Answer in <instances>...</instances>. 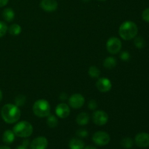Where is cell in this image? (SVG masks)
Listing matches in <instances>:
<instances>
[{
  "label": "cell",
  "mask_w": 149,
  "mask_h": 149,
  "mask_svg": "<svg viewBox=\"0 0 149 149\" xmlns=\"http://www.w3.org/2000/svg\"><path fill=\"white\" fill-rule=\"evenodd\" d=\"M13 131L16 136L25 138H29L32 135L33 128L30 122H26V121H21L20 122H17L13 127Z\"/></svg>",
  "instance_id": "cell-3"
},
{
  "label": "cell",
  "mask_w": 149,
  "mask_h": 149,
  "mask_svg": "<svg viewBox=\"0 0 149 149\" xmlns=\"http://www.w3.org/2000/svg\"><path fill=\"white\" fill-rule=\"evenodd\" d=\"M47 125L50 128L56 127L58 125V120L56 116L55 115L49 114L47 116Z\"/></svg>",
  "instance_id": "cell-20"
},
{
  "label": "cell",
  "mask_w": 149,
  "mask_h": 149,
  "mask_svg": "<svg viewBox=\"0 0 149 149\" xmlns=\"http://www.w3.org/2000/svg\"><path fill=\"white\" fill-rule=\"evenodd\" d=\"M96 87L101 93H108L111 90V81L108 78H100L96 82Z\"/></svg>",
  "instance_id": "cell-9"
},
{
  "label": "cell",
  "mask_w": 149,
  "mask_h": 149,
  "mask_svg": "<svg viewBox=\"0 0 149 149\" xmlns=\"http://www.w3.org/2000/svg\"><path fill=\"white\" fill-rule=\"evenodd\" d=\"M135 40H134V45L138 49H142L145 47L146 42L144 40V39L141 36H138V37L134 38Z\"/></svg>",
  "instance_id": "cell-23"
},
{
  "label": "cell",
  "mask_w": 149,
  "mask_h": 149,
  "mask_svg": "<svg viewBox=\"0 0 149 149\" xmlns=\"http://www.w3.org/2000/svg\"><path fill=\"white\" fill-rule=\"evenodd\" d=\"M84 143L79 138H72L69 142L70 149H84Z\"/></svg>",
  "instance_id": "cell-16"
},
{
  "label": "cell",
  "mask_w": 149,
  "mask_h": 149,
  "mask_svg": "<svg viewBox=\"0 0 149 149\" xmlns=\"http://www.w3.org/2000/svg\"><path fill=\"white\" fill-rule=\"evenodd\" d=\"M0 149H11V148L8 146H0Z\"/></svg>",
  "instance_id": "cell-34"
},
{
  "label": "cell",
  "mask_w": 149,
  "mask_h": 149,
  "mask_svg": "<svg viewBox=\"0 0 149 149\" xmlns=\"http://www.w3.org/2000/svg\"><path fill=\"white\" fill-rule=\"evenodd\" d=\"M93 121L95 125H98V126H103L105 125L109 121V115L106 112L103 111L97 110L95 111L94 113H93Z\"/></svg>",
  "instance_id": "cell-7"
},
{
  "label": "cell",
  "mask_w": 149,
  "mask_h": 149,
  "mask_svg": "<svg viewBox=\"0 0 149 149\" xmlns=\"http://www.w3.org/2000/svg\"><path fill=\"white\" fill-rule=\"evenodd\" d=\"M121 146L125 149H130L133 146L134 142L132 141V138H129V137H127V138H124L121 141L120 143Z\"/></svg>",
  "instance_id": "cell-21"
},
{
  "label": "cell",
  "mask_w": 149,
  "mask_h": 149,
  "mask_svg": "<svg viewBox=\"0 0 149 149\" xmlns=\"http://www.w3.org/2000/svg\"><path fill=\"white\" fill-rule=\"evenodd\" d=\"M77 123L79 125H81V126H84V125H87L90 122V116L87 113L85 112H81V113H79L77 116Z\"/></svg>",
  "instance_id": "cell-14"
},
{
  "label": "cell",
  "mask_w": 149,
  "mask_h": 149,
  "mask_svg": "<svg viewBox=\"0 0 149 149\" xmlns=\"http://www.w3.org/2000/svg\"><path fill=\"white\" fill-rule=\"evenodd\" d=\"M84 149H97L95 146H87L84 147Z\"/></svg>",
  "instance_id": "cell-33"
},
{
  "label": "cell",
  "mask_w": 149,
  "mask_h": 149,
  "mask_svg": "<svg viewBox=\"0 0 149 149\" xmlns=\"http://www.w3.org/2000/svg\"><path fill=\"white\" fill-rule=\"evenodd\" d=\"M106 49L112 55L119 53L122 49V42L117 37L110 38L106 42Z\"/></svg>",
  "instance_id": "cell-6"
},
{
  "label": "cell",
  "mask_w": 149,
  "mask_h": 149,
  "mask_svg": "<svg viewBox=\"0 0 149 149\" xmlns=\"http://www.w3.org/2000/svg\"><path fill=\"white\" fill-rule=\"evenodd\" d=\"M98 1H106V0H98Z\"/></svg>",
  "instance_id": "cell-36"
},
{
  "label": "cell",
  "mask_w": 149,
  "mask_h": 149,
  "mask_svg": "<svg viewBox=\"0 0 149 149\" xmlns=\"http://www.w3.org/2000/svg\"><path fill=\"white\" fill-rule=\"evenodd\" d=\"M2 97H3L2 92H1V90H0V102H1V100H2Z\"/></svg>",
  "instance_id": "cell-35"
},
{
  "label": "cell",
  "mask_w": 149,
  "mask_h": 149,
  "mask_svg": "<svg viewBox=\"0 0 149 149\" xmlns=\"http://www.w3.org/2000/svg\"><path fill=\"white\" fill-rule=\"evenodd\" d=\"M110 141V135L104 131H98L95 132L93 135V141L99 146L108 145Z\"/></svg>",
  "instance_id": "cell-5"
},
{
  "label": "cell",
  "mask_w": 149,
  "mask_h": 149,
  "mask_svg": "<svg viewBox=\"0 0 149 149\" xmlns=\"http://www.w3.org/2000/svg\"><path fill=\"white\" fill-rule=\"evenodd\" d=\"M15 135L13 131L7 130L4 131L3 133L2 141L6 144H11L15 141Z\"/></svg>",
  "instance_id": "cell-15"
},
{
  "label": "cell",
  "mask_w": 149,
  "mask_h": 149,
  "mask_svg": "<svg viewBox=\"0 0 149 149\" xmlns=\"http://www.w3.org/2000/svg\"><path fill=\"white\" fill-rule=\"evenodd\" d=\"M21 112L18 106L15 104L7 103L4 105L1 110L2 119L7 124H14L20 119Z\"/></svg>",
  "instance_id": "cell-1"
},
{
  "label": "cell",
  "mask_w": 149,
  "mask_h": 149,
  "mask_svg": "<svg viewBox=\"0 0 149 149\" xmlns=\"http://www.w3.org/2000/svg\"><path fill=\"white\" fill-rule=\"evenodd\" d=\"M70 112H71L70 108L66 103H59L55 108V113L57 116L61 119H65L68 117L70 114Z\"/></svg>",
  "instance_id": "cell-11"
},
{
  "label": "cell",
  "mask_w": 149,
  "mask_h": 149,
  "mask_svg": "<svg viewBox=\"0 0 149 149\" xmlns=\"http://www.w3.org/2000/svg\"><path fill=\"white\" fill-rule=\"evenodd\" d=\"M117 64V61L113 57L110 56L107 57L103 61V66L107 69H113L114 67H116Z\"/></svg>",
  "instance_id": "cell-17"
},
{
  "label": "cell",
  "mask_w": 149,
  "mask_h": 149,
  "mask_svg": "<svg viewBox=\"0 0 149 149\" xmlns=\"http://www.w3.org/2000/svg\"><path fill=\"white\" fill-rule=\"evenodd\" d=\"M33 112L38 117H47L51 112V106L49 102L44 99L36 100L33 106Z\"/></svg>",
  "instance_id": "cell-4"
},
{
  "label": "cell",
  "mask_w": 149,
  "mask_h": 149,
  "mask_svg": "<svg viewBox=\"0 0 149 149\" xmlns=\"http://www.w3.org/2000/svg\"><path fill=\"white\" fill-rule=\"evenodd\" d=\"M97 102H96L95 100H92L89 102L88 107L90 110H95V109H97Z\"/></svg>",
  "instance_id": "cell-29"
},
{
  "label": "cell",
  "mask_w": 149,
  "mask_h": 149,
  "mask_svg": "<svg viewBox=\"0 0 149 149\" xmlns=\"http://www.w3.org/2000/svg\"><path fill=\"white\" fill-rule=\"evenodd\" d=\"M88 74L92 78H97L100 74V71L97 67L93 65V66H91L89 68Z\"/></svg>",
  "instance_id": "cell-22"
},
{
  "label": "cell",
  "mask_w": 149,
  "mask_h": 149,
  "mask_svg": "<svg viewBox=\"0 0 149 149\" xmlns=\"http://www.w3.org/2000/svg\"><path fill=\"white\" fill-rule=\"evenodd\" d=\"M88 131L85 129H79L77 131V135L79 138H86L88 136Z\"/></svg>",
  "instance_id": "cell-26"
},
{
  "label": "cell",
  "mask_w": 149,
  "mask_h": 149,
  "mask_svg": "<svg viewBox=\"0 0 149 149\" xmlns=\"http://www.w3.org/2000/svg\"><path fill=\"white\" fill-rule=\"evenodd\" d=\"M58 1L56 0H42L40 2V7L44 11L51 13L54 12L58 8Z\"/></svg>",
  "instance_id": "cell-13"
},
{
  "label": "cell",
  "mask_w": 149,
  "mask_h": 149,
  "mask_svg": "<svg viewBox=\"0 0 149 149\" xmlns=\"http://www.w3.org/2000/svg\"><path fill=\"white\" fill-rule=\"evenodd\" d=\"M26 96L23 95H19L15 98V105H16L18 107L23 106L26 103Z\"/></svg>",
  "instance_id": "cell-24"
},
{
  "label": "cell",
  "mask_w": 149,
  "mask_h": 149,
  "mask_svg": "<svg viewBox=\"0 0 149 149\" xmlns=\"http://www.w3.org/2000/svg\"><path fill=\"white\" fill-rule=\"evenodd\" d=\"M120 58L122 60V61H129V59L130 58V55L128 52L127 51H124L122 53L120 54Z\"/></svg>",
  "instance_id": "cell-28"
},
{
  "label": "cell",
  "mask_w": 149,
  "mask_h": 149,
  "mask_svg": "<svg viewBox=\"0 0 149 149\" xmlns=\"http://www.w3.org/2000/svg\"><path fill=\"white\" fill-rule=\"evenodd\" d=\"M22 144H23V146H25L26 147H29V146H30V142H29V140H24V141H23V143H22Z\"/></svg>",
  "instance_id": "cell-31"
},
{
  "label": "cell",
  "mask_w": 149,
  "mask_h": 149,
  "mask_svg": "<svg viewBox=\"0 0 149 149\" xmlns=\"http://www.w3.org/2000/svg\"><path fill=\"white\" fill-rule=\"evenodd\" d=\"M8 1L9 0H0V7H3L7 5Z\"/></svg>",
  "instance_id": "cell-30"
},
{
  "label": "cell",
  "mask_w": 149,
  "mask_h": 149,
  "mask_svg": "<svg viewBox=\"0 0 149 149\" xmlns=\"http://www.w3.org/2000/svg\"><path fill=\"white\" fill-rule=\"evenodd\" d=\"M21 26L18 24H16V23L12 24L11 26L8 28L9 33L11 35H13V36H17V35H19L21 33Z\"/></svg>",
  "instance_id": "cell-19"
},
{
  "label": "cell",
  "mask_w": 149,
  "mask_h": 149,
  "mask_svg": "<svg viewBox=\"0 0 149 149\" xmlns=\"http://www.w3.org/2000/svg\"><path fill=\"white\" fill-rule=\"evenodd\" d=\"M135 144L140 148H147L149 146V134L146 132H140L135 138Z\"/></svg>",
  "instance_id": "cell-10"
},
{
  "label": "cell",
  "mask_w": 149,
  "mask_h": 149,
  "mask_svg": "<svg viewBox=\"0 0 149 149\" xmlns=\"http://www.w3.org/2000/svg\"><path fill=\"white\" fill-rule=\"evenodd\" d=\"M8 31V27L4 22L0 20V38L4 36Z\"/></svg>",
  "instance_id": "cell-25"
},
{
  "label": "cell",
  "mask_w": 149,
  "mask_h": 149,
  "mask_svg": "<svg viewBox=\"0 0 149 149\" xmlns=\"http://www.w3.org/2000/svg\"><path fill=\"white\" fill-rule=\"evenodd\" d=\"M84 102L85 100L84 96L79 93L72 95L68 99V104L74 109H78L82 107L84 104Z\"/></svg>",
  "instance_id": "cell-8"
},
{
  "label": "cell",
  "mask_w": 149,
  "mask_h": 149,
  "mask_svg": "<svg viewBox=\"0 0 149 149\" xmlns=\"http://www.w3.org/2000/svg\"><path fill=\"white\" fill-rule=\"evenodd\" d=\"M16 149H28V147L25 146H23V144H21L20 146H17V148Z\"/></svg>",
  "instance_id": "cell-32"
},
{
  "label": "cell",
  "mask_w": 149,
  "mask_h": 149,
  "mask_svg": "<svg viewBox=\"0 0 149 149\" xmlns=\"http://www.w3.org/2000/svg\"><path fill=\"white\" fill-rule=\"evenodd\" d=\"M48 146V141L45 137L39 136L33 139L30 144L31 149H46Z\"/></svg>",
  "instance_id": "cell-12"
},
{
  "label": "cell",
  "mask_w": 149,
  "mask_h": 149,
  "mask_svg": "<svg viewBox=\"0 0 149 149\" xmlns=\"http://www.w3.org/2000/svg\"><path fill=\"white\" fill-rule=\"evenodd\" d=\"M3 18L7 22H11L15 19V12L12 8H6L2 12Z\"/></svg>",
  "instance_id": "cell-18"
},
{
  "label": "cell",
  "mask_w": 149,
  "mask_h": 149,
  "mask_svg": "<svg viewBox=\"0 0 149 149\" xmlns=\"http://www.w3.org/2000/svg\"><path fill=\"white\" fill-rule=\"evenodd\" d=\"M138 28L136 23L131 20H126L121 24L119 29V34L122 39L130 41L136 37Z\"/></svg>",
  "instance_id": "cell-2"
},
{
  "label": "cell",
  "mask_w": 149,
  "mask_h": 149,
  "mask_svg": "<svg viewBox=\"0 0 149 149\" xmlns=\"http://www.w3.org/2000/svg\"><path fill=\"white\" fill-rule=\"evenodd\" d=\"M142 18L146 23H149V7L145 9L142 13Z\"/></svg>",
  "instance_id": "cell-27"
}]
</instances>
